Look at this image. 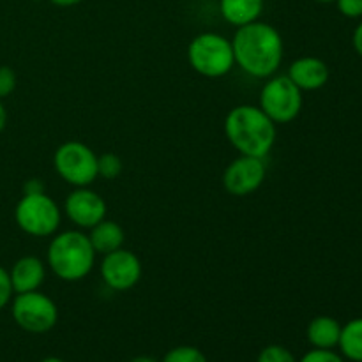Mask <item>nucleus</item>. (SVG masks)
Wrapping results in <instances>:
<instances>
[{"label":"nucleus","mask_w":362,"mask_h":362,"mask_svg":"<svg viewBox=\"0 0 362 362\" xmlns=\"http://www.w3.org/2000/svg\"><path fill=\"white\" fill-rule=\"evenodd\" d=\"M352 42H354V48H356V52L362 57V21L359 25H357L356 30H354Z\"/></svg>","instance_id":"393cba45"},{"label":"nucleus","mask_w":362,"mask_h":362,"mask_svg":"<svg viewBox=\"0 0 362 362\" xmlns=\"http://www.w3.org/2000/svg\"><path fill=\"white\" fill-rule=\"evenodd\" d=\"M16 88V73L9 66H0V99L9 98Z\"/></svg>","instance_id":"412c9836"},{"label":"nucleus","mask_w":362,"mask_h":362,"mask_svg":"<svg viewBox=\"0 0 362 362\" xmlns=\"http://www.w3.org/2000/svg\"><path fill=\"white\" fill-rule=\"evenodd\" d=\"M99 272L108 288L115 292H126L134 288L141 279V262L133 251L120 247L103 257Z\"/></svg>","instance_id":"1a4fd4ad"},{"label":"nucleus","mask_w":362,"mask_h":362,"mask_svg":"<svg viewBox=\"0 0 362 362\" xmlns=\"http://www.w3.org/2000/svg\"><path fill=\"white\" fill-rule=\"evenodd\" d=\"M225 133L243 156L265 159L276 144V124L260 106L239 105L230 110L225 119Z\"/></svg>","instance_id":"f03ea898"},{"label":"nucleus","mask_w":362,"mask_h":362,"mask_svg":"<svg viewBox=\"0 0 362 362\" xmlns=\"http://www.w3.org/2000/svg\"><path fill=\"white\" fill-rule=\"evenodd\" d=\"M52 4H55V6L59 7H73V6H78V4H81L83 0H49Z\"/></svg>","instance_id":"bb28decb"},{"label":"nucleus","mask_w":362,"mask_h":362,"mask_svg":"<svg viewBox=\"0 0 362 362\" xmlns=\"http://www.w3.org/2000/svg\"><path fill=\"white\" fill-rule=\"evenodd\" d=\"M23 191L25 193H41V191H45V186H42L41 180L30 179L27 184H25Z\"/></svg>","instance_id":"a878e982"},{"label":"nucleus","mask_w":362,"mask_h":362,"mask_svg":"<svg viewBox=\"0 0 362 362\" xmlns=\"http://www.w3.org/2000/svg\"><path fill=\"white\" fill-rule=\"evenodd\" d=\"M260 108L276 126L292 122L303 110V90L286 74L271 76L262 87Z\"/></svg>","instance_id":"423d86ee"},{"label":"nucleus","mask_w":362,"mask_h":362,"mask_svg":"<svg viewBox=\"0 0 362 362\" xmlns=\"http://www.w3.org/2000/svg\"><path fill=\"white\" fill-rule=\"evenodd\" d=\"M338 346L346 359L362 362V318H354L343 325Z\"/></svg>","instance_id":"f3484780"},{"label":"nucleus","mask_w":362,"mask_h":362,"mask_svg":"<svg viewBox=\"0 0 362 362\" xmlns=\"http://www.w3.org/2000/svg\"><path fill=\"white\" fill-rule=\"evenodd\" d=\"M265 0H219L223 20L233 27L253 23L260 18Z\"/></svg>","instance_id":"2eb2a0df"},{"label":"nucleus","mask_w":362,"mask_h":362,"mask_svg":"<svg viewBox=\"0 0 362 362\" xmlns=\"http://www.w3.org/2000/svg\"><path fill=\"white\" fill-rule=\"evenodd\" d=\"M129 362H159V361L154 359V357H148V356H138V357H134V359H131Z\"/></svg>","instance_id":"c85d7f7f"},{"label":"nucleus","mask_w":362,"mask_h":362,"mask_svg":"<svg viewBox=\"0 0 362 362\" xmlns=\"http://www.w3.org/2000/svg\"><path fill=\"white\" fill-rule=\"evenodd\" d=\"M286 76L300 90H318L329 81V67L318 57H300L290 64Z\"/></svg>","instance_id":"f8f14e48"},{"label":"nucleus","mask_w":362,"mask_h":362,"mask_svg":"<svg viewBox=\"0 0 362 362\" xmlns=\"http://www.w3.org/2000/svg\"><path fill=\"white\" fill-rule=\"evenodd\" d=\"M13 293H14V290H13V285H11L9 271H6V269L0 265V311H2L4 308L11 303V299H13Z\"/></svg>","instance_id":"4be33fe9"},{"label":"nucleus","mask_w":362,"mask_h":362,"mask_svg":"<svg viewBox=\"0 0 362 362\" xmlns=\"http://www.w3.org/2000/svg\"><path fill=\"white\" fill-rule=\"evenodd\" d=\"M267 166L262 158L243 156L233 159L223 173V186L233 197H247L264 184Z\"/></svg>","instance_id":"9d476101"},{"label":"nucleus","mask_w":362,"mask_h":362,"mask_svg":"<svg viewBox=\"0 0 362 362\" xmlns=\"http://www.w3.org/2000/svg\"><path fill=\"white\" fill-rule=\"evenodd\" d=\"M187 60L200 76H225L235 66L232 41L216 32L198 34L187 46Z\"/></svg>","instance_id":"20e7f679"},{"label":"nucleus","mask_w":362,"mask_h":362,"mask_svg":"<svg viewBox=\"0 0 362 362\" xmlns=\"http://www.w3.org/2000/svg\"><path fill=\"white\" fill-rule=\"evenodd\" d=\"M124 163L113 152H105L98 156V177H103L106 180H113L122 173Z\"/></svg>","instance_id":"a211bd4d"},{"label":"nucleus","mask_w":362,"mask_h":362,"mask_svg":"<svg viewBox=\"0 0 362 362\" xmlns=\"http://www.w3.org/2000/svg\"><path fill=\"white\" fill-rule=\"evenodd\" d=\"M39 362H64V361L59 359V357H46V359H42Z\"/></svg>","instance_id":"c756f323"},{"label":"nucleus","mask_w":362,"mask_h":362,"mask_svg":"<svg viewBox=\"0 0 362 362\" xmlns=\"http://www.w3.org/2000/svg\"><path fill=\"white\" fill-rule=\"evenodd\" d=\"M257 362H299L288 349L281 345H269L258 354Z\"/></svg>","instance_id":"aec40b11"},{"label":"nucleus","mask_w":362,"mask_h":362,"mask_svg":"<svg viewBox=\"0 0 362 362\" xmlns=\"http://www.w3.org/2000/svg\"><path fill=\"white\" fill-rule=\"evenodd\" d=\"M14 293H27L41 288L46 279V267L41 258L21 257L9 271Z\"/></svg>","instance_id":"ddd939ff"},{"label":"nucleus","mask_w":362,"mask_h":362,"mask_svg":"<svg viewBox=\"0 0 362 362\" xmlns=\"http://www.w3.org/2000/svg\"><path fill=\"white\" fill-rule=\"evenodd\" d=\"M317 2H320V4H331V2H336V0H317Z\"/></svg>","instance_id":"7c9ffc66"},{"label":"nucleus","mask_w":362,"mask_h":362,"mask_svg":"<svg viewBox=\"0 0 362 362\" xmlns=\"http://www.w3.org/2000/svg\"><path fill=\"white\" fill-rule=\"evenodd\" d=\"M299 362H345L338 354H334L332 350H320L315 349L311 352H308Z\"/></svg>","instance_id":"5701e85b"},{"label":"nucleus","mask_w":362,"mask_h":362,"mask_svg":"<svg viewBox=\"0 0 362 362\" xmlns=\"http://www.w3.org/2000/svg\"><path fill=\"white\" fill-rule=\"evenodd\" d=\"M308 341L313 349L332 350L338 346L339 336H341V325L332 317H317L308 325Z\"/></svg>","instance_id":"dca6fc26"},{"label":"nucleus","mask_w":362,"mask_h":362,"mask_svg":"<svg viewBox=\"0 0 362 362\" xmlns=\"http://www.w3.org/2000/svg\"><path fill=\"white\" fill-rule=\"evenodd\" d=\"M64 211L78 228L90 230L106 218V202L88 187H76L73 193L67 194Z\"/></svg>","instance_id":"9b49d317"},{"label":"nucleus","mask_w":362,"mask_h":362,"mask_svg":"<svg viewBox=\"0 0 362 362\" xmlns=\"http://www.w3.org/2000/svg\"><path fill=\"white\" fill-rule=\"evenodd\" d=\"M14 219L21 232L30 237H49L59 230L62 212L45 191L23 193L14 209Z\"/></svg>","instance_id":"39448f33"},{"label":"nucleus","mask_w":362,"mask_h":362,"mask_svg":"<svg viewBox=\"0 0 362 362\" xmlns=\"http://www.w3.org/2000/svg\"><path fill=\"white\" fill-rule=\"evenodd\" d=\"M53 166L60 179L74 187H88L98 179V156L88 145L71 140L53 154Z\"/></svg>","instance_id":"0eeeda50"},{"label":"nucleus","mask_w":362,"mask_h":362,"mask_svg":"<svg viewBox=\"0 0 362 362\" xmlns=\"http://www.w3.org/2000/svg\"><path fill=\"white\" fill-rule=\"evenodd\" d=\"M11 313L18 327L30 334H45L52 331L59 320L57 304L39 290L16 293L11 304Z\"/></svg>","instance_id":"6e6552de"},{"label":"nucleus","mask_w":362,"mask_h":362,"mask_svg":"<svg viewBox=\"0 0 362 362\" xmlns=\"http://www.w3.org/2000/svg\"><path fill=\"white\" fill-rule=\"evenodd\" d=\"M161 362H209L205 354L202 350H198L197 346L182 345L175 346V349L170 350Z\"/></svg>","instance_id":"6ab92c4d"},{"label":"nucleus","mask_w":362,"mask_h":362,"mask_svg":"<svg viewBox=\"0 0 362 362\" xmlns=\"http://www.w3.org/2000/svg\"><path fill=\"white\" fill-rule=\"evenodd\" d=\"M6 124H7V110L6 106H4L2 99H0V133L6 129Z\"/></svg>","instance_id":"cd10ccee"},{"label":"nucleus","mask_w":362,"mask_h":362,"mask_svg":"<svg viewBox=\"0 0 362 362\" xmlns=\"http://www.w3.org/2000/svg\"><path fill=\"white\" fill-rule=\"evenodd\" d=\"M235 64L253 78H271L283 62V37L265 21L237 27L232 39Z\"/></svg>","instance_id":"f257e3e1"},{"label":"nucleus","mask_w":362,"mask_h":362,"mask_svg":"<svg viewBox=\"0 0 362 362\" xmlns=\"http://www.w3.org/2000/svg\"><path fill=\"white\" fill-rule=\"evenodd\" d=\"M88 240H90L95 255L105 257V255L120 250L124 246L126 233H124V228L119 223L105 218L101 223L92 226L90 233H88Z\"/></svg>","instance_id":"4468645a"},{"label":"nucleus","mask_w":362,"mask_h":362,"mask_svg":"<svg viewBox=\"0 0 362 362\" xmlns=\"http://www.w3.org/2000/svg\"><path fill=\"white\" fill-rule=\"evenodd\" d=\"M46 262L57 278L76 283L92 272L95 251L88 235L80 230H67L53 237L46 251Z\"/></svg>","instance_id":"7ed1b4c3"},{"label":"nucleus","mask_w":362,"mask_h":362,"mask_svg":"<svg viewBox=\"0 0 362 362\" xmlns=\"http://www.w3.org/2000/svg\"><path fill=\"white\" fill-rule=\"evenodd\" d=\"M338 11L346 18H362V0H336Z\"/></svg>","instance_id":"b1692460"}]
</instances>
